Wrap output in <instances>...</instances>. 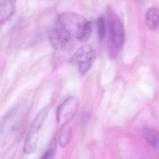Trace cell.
I'll return each instance as SVG.
<instances>
[{
	"mask_svg": "<svg viewBox=\"0 0 159 159\" xmlns=\"http://www.w3.org/2000/svg\"><path fill=\"white\" fill-rule=\"evenodd\" d=\"M16 1L13 0L0 1V22H6L15 12Z\"/></svg>",
	"mask_w": 159,
	"mask_h": 159,
	"instance_id": "8",
	"label": "cell"
},
{
	"mask_svg": "<svg viewBox=\"0 0 159 159\" xmlns=\"http://www.w3.org/2000/svg\"><path fill=\"white\" fill-rule=\"evenodd\" d=\"M72 136L71 128L66 125L62 127V130L59 134V145L62 147H65L70 142Z\"/></svg>",
	"mask_w": 159,
	"mask_h": 159,
	"instance_id": "11",
	"label": "cell"
},
{
	"mask_svg": "<svg viewBox=\"0 0 159 159\" xmlns=\"http://www.w3.org/2000/svg\"><path fill=\"white\" fill-rule=\"evenodd\" d=\"M142 136L146 142L151 147L159 150V133L156 130L145 128L142 132Z\"/></svg>",
	"mask_w": 159,
	"mask_h": 159,
	"instance_id": "9",
	"label": "cell"
},
{
	"mask_svg": "<svg viewBox=\"0 0 159 159\" xmlns=\"http://www.w3.org/2000/svg\"><path fill=\"white\" fill-rule=\"evenodd\" d=\"M98 32V36L101 39H103L106 34V26L104 17H100L97 21Z\"/></svg>",
	"mask_w": 159,
	"mask_h": 159,
	"instance_id": "12",
	"label": "cell"
},
{
	"mask_svg": "<svg viewBox=\"0 0 159 159\" xmlns=\"http://www.w3.org/2000/svg\"><path fill=\"white\" fill-rule=\"evenodd\" d=\"M49 109L44 108L42 110L33 120L28 133L24 144V151L26 154L34 153L38 148L40 132L46 119Z\"/></svg>",
	"mask_w": 159,
	"mask_h": 159,
	"instance_id": "2",
	"label": "cell"
},
{
	"mask_svg": "<svg viewBox=\"0 0 159 159\" xmlns=\"http://www.w3.org/2000/svg\"><path fill=\"white\" fill-rule=\"evenodd\" d=\"M54 150L52 148H49L44 152L40 159H53Z\"/></svg>",
	"mask_w": 159,
	"mask_h": 159,
	"instance_id": "13",
	"label": "cell"
},
{
	"mask_svg": "<svg viewBox=\"0 0 159 159\" xmlns=\"http://www.w3.org/2000/svg\"><path fill=\"white\" fill-rule=\"evenodd\" d=\"M23 113L22 111L16 108L8 114L2 125L1 134H10L18 129L25 118Z\"/></svg>",
	"mask_w": 159,
	"mask_h": 159,
	"instance_id": "6",
	"label": "cell"
},
{
	"mask_svg": "<svg viewBox=\"0 0 159 159\" xmlns=\"http://www.w3.org/2000/svg\"><path fill=\"white\" fill-rule=\"evenodd\" d=\"M147 26L151 30L159 29V10L151 8L147 11L146 15Z\"/></svg>",
	"mask_w": 159,
	"mask_h": 159,
	"instance_id": "10",
	"label": "cell"
},
{
	"mask_svg": "<svg viewBox=\"0 0 159 159\" xmlns=\"http://www.w3.org/2000/svg\"><path fill=\"white\" fill-rule=\"evenodd\" d=\"M96 52L88 44L82 46L70 58V61L77 65L81 75L86 74L91 69L95 61Z\"/></svg>",
	"mask_w": 159,
	"mask_h": 159,
	"instance_id": "3",
	"label": "cell"
},
{
	"mask_svg": "<svg viewBox=\"0 0 159 159\" xmlns=\"http://www.w3.org/2000/svg\"><path fill=\"white\" fill-rule=\"evenodd\" d=\"M49 40L53 48L58 51H66L71 48L73 38L56 21L49 33Z\"/></svg>",
	"mask_w": 159,
	"mask_h": 159,
	"instance_id": "4",
	"label": "cell"
},
{
	"mask_svg": "<svg viewBox=\"0 0 159 159\" xmlns=\"http://www.w3.org/2000/svg\"><path fill=\"white\" fill-rule=\"evenodd\" d=\"M111 40L113 45L117 49H120L123 45L125 32L123 26L119 20H114L110 25Z\"/></svg>",
	"mask_w": 159,
	"mask_h": 159,
	"instance_id": "7",
	"label": "cell"
},
{
	"mask_svg": "<svg viewBox=\"0 0 159 159\" xmlns=\"http://www.w3.org/2000/svg\"><path fill=\"white\" fill-rule=\"evenodd\" d=\"M57 21L72 38L80 41H87L91 36L92 24L80 15L64 13L59 15Z\"/></svg>",
	"mask_w": 159,
	"mask_h": 159,
	"instance_id": "1",
	"label": "cell"
},
{
	"mask_svg": "<svg viewBox=\"0 0 159 159\" xmlns=\"http://www.w3.org/2000/svg\"><path fill=\"white\" fill-rule=\"evenodd\" d=\"M80 100L76 97H70L65 99L57 108V119L62 127L67 125L77 114Z\"/></svg>",
	"mask_w": 159,
	"mask_h": 159,
	"instance_id": "5",
	"label": "cell"
}]
</instances>
